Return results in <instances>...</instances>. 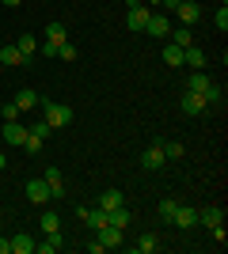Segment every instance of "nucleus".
Wrapping results in <instances>:
<instances>
[{"mask_svg": "<svg viewBox=\"0 0 228 254\" xmlns=\"http://www.w3.org/2000/svg\"><path fill=\"white\" fill-rule=\"evenodd\" d=\"M27 201H34V205L50 201V186H46V179H31V182H27Z\"/></svg>", "mask_w": 228, "mask_h": 254, "instance_id": "nucleus-4", "label": "nucleus"}, {"mask_svg": "<svg viewBox=\"0 0 228 254\" xmlns=\"http://www.w3.org/2000/svg\"><path fill=\"white\" fill-rule=\"evenodd\" d=\"M133 247H137V251H141V254H152V251H156V247H160V239H156V235H152V232H145V235H141V239H137V243H133Z\"/></svg>", "mask_w": 228, "mask_h": 254, "instance_id": "nucleus-23", "label": "nucleus"}, {"mask_svg": "<svg viewBox=\"0 0 228 254\" xmlns=\"http://www.w3.org/2000/svg\"><path fill=\"white\" fill-rule=\"evenodd\" d=\"M126 4H130V8H137V4H145V0H126Z\"/></svg>", "mask_w": 228, "mask_h": 254, "instance_id": "nucleus-40", "label": "nucleus"}, {"mask_svg": "<svg viewBox=\"0 0 228 254\" xmlns=\"http://www.w3.org/2000/svg\"><path fill=\"white\" fill-rule=\"evenodd\" d=\"M57 57H61V61H76V46L73 42H61V46H57Z\"/></svg>", "mask_w": 228, "mask_h": 254, "instance_id": "nucleus-31", "label": "nucleus"}, {"mask_svg": "<svg viewBox=\"0 0 228 254\" xmlns=\"http://www.w3.org/2000/svg\"><path fill=\"white\" fill-rule=\"evenodd\" d=\"M0 68H4V64H0Z\"/></svg>", "mask_w": 228, "mask_h": 254, "instance_id": "nucleus-42", "label": "nucleus"}, {"mask_svg": "<svg viewBox=\"0 0 228 254\" xmlns=\"http://www.w3.org/2000/svg\"><path fill=\"white\" fill-rule=\"evenodd\" d=\"M42 232H61V220H57V212H42Z\"/></svg>", "mask_w": 228, "mask_h": 254, "instance_id": "nucleus-28", "label": "nucleus"}, {"mask_svg": "<svg viewBox=\"0 0 228 254\" xmlns=\"http://www.w3.org/2000/svg\"><path fill=\"white\" fill-rule=\"evenodd\" d=\"M202 99H206V103H221V84H209V91Z\"/></svg>", "mask_w": 228, "mask_h": 254, "instance_id": "nucleus-33", "label": "nucleus"}, {"mask_svg": "<svg viewBox=\"0 0 228 254\" xmlns=\"http://www.w3.org/2000/svg\"><path fill=\"white\" fill-rule=\"evenodd\" d=\"M15 106H19V110H34V106H38V91L19 87V91H15Z\"/></svg>", "mask_w": 228, "mask_h": 254, "instance_id": "nucleus-18", "label": "nucleus"}, {"mask_svg": "<svg viewBox=\"0 0 228 254\" xmlns=\"http://www.w3.org/2000/svg\"><path fill=\"white\" fill-rule=\"evenodd\" d=\"M217 31H228V8L221 4V11H217Z\"/></svg>", "mask_w": 228, "mask_h": 254, "instance_id": "nucleus-34", "label": "nucleus"}, {"mask_svg": "<svg viewBox=\"0 0 228 254\" xmlns=\"http://www.w3.org/2000/svg\"><path fill=\"white\" fill-rule=\"evenodd\" d=\"M122 235H126L122 228H110V224H107V228H99V243L107 247V251H110V247H122Z\"/></svg>", "mask_w": 228, "mask_h": 254, "instance_id": "nucleus-14", "label": "nucleus"}, {"mask_svg": "<svg viewBox=\"0 0 228 254\" xmlns=\"http://www.w3.org/2000/svg\"><path fill=\"white\" fill-rule=\"evenodd\" d=\"M107 220H110V228H122V232H126V228H130V209H126V205H118V209L107 212Z\"/></svg>", "mask_w": 228, "mask_h": 254, "instance_id": "nucleus-19", "label": "nucleus"}, {"mask_svg": "<svg viewBox=\"0 0 228 254\" xmlns=\"http://www.w3.org/2000/svg\"><path fill=\"white\" fill-rule=\"evenodd\" d=\"M0 254H11V239H0Z\"/></svg>", "mask_w": 228, "mask_h": 254, "instance_id": "nucleus-37", "label": "nucleus"}, {"mask_svg": "<svg viewBox=\"0 0 228 254\" xmlns=\"http://www.w3.org/2000/svg\"><path fill=\"white\" fill-rule=\"evenodd\" d=\"M209 84H213V80H209V76L202 72V68H194V72H190V84H186V91H198V95H206V91H209Z\"/></svg>", "mask_w": 228, "mask_h": 254, "instance_id": "nucleus-16", "label": "nucleus"}, {"mask_svg": "<svg viewBox=\"0 0 228 254\" xmlns=\"http://www.w3.org/2000/svg\"><path fill=\"white\" fill-rule=\"evenodd\" d=\"M179 4H183V0H160V8H171V11L179 8Z\"/></svg>", "mask_w": 228, "mask_h": 254, "instance_id": "nucleus-36", "label": "nucleus"}, {"mask_svg": "<svg viewBox=\"0 0 228 254\" xmlns=\"http://www.w3.org/2000/svg\"><path fill=\"white\" fill-rule=\"evenodd\" d=\"M42 110H46L42 118H46L54 129H61V126H69V122H73V106H69V103H46Z\"/></svg>", "mask_w": 228, "mask_h": 254, "instance_id": "nucleus-1", "label": "nucleus"}, {"mask_svg": "<svg viewBox=\"0 0 228 254\" xmlns=\"http://www.w3.org/2000/svg\"><path fill=\"white\" fill-rule=\"evenodd\" d=\"M118 205H126V197H122V190H103L99 193V209H118Z\"/></svg>", "mask_w": 228, "mask_h": 254, "instance_id": "nucleus-17", "label": "nucleus"}, {"mask_svg": "<svg viewBox=\"0 0 228 254\" xmlns=\"http://www.w3.org/2000/svg\"><path fill=\"white\" fill-rule=\"evenodd\" d=\"M61 247H65V235H61V232H50L42 243H34V251H38V254H54V251H61Z\"/></svg>", "mask_w": 228, "mask_h": 254, "instance_id": "nucleus-10", "label": "nucleus"}, {"mask_svg": "<svg viewBox=\"0 0 228 254\" xmlns=\"http://www.w3.org/2000/svg\"><path fill=\"white\" fill-rule=\"evenodd\" d=\"M149 15H152V8H149V4H137V8H130V31H145Z\"/></svg>", "mask_w": 228, "mask_h": 254, "instance_id": "nucleus-11", "label": "nucleus"}, {"mask_svg": "<svg viewBox=\"0 0 228 254\" xmlns=\"http://www.w3.org/2000/svg\"><path fill=\"white\" fill-rule=\"evenodd\" d=\"M42 53L46 57H57V42H42Z\"/></svg>", "mask_w": 228, "mask_h": 254, "instance_id": "nucleus-35", "label": "nucleus"}, {"mask_svg": "<svg viewBox=\"0 0 228 254\" xmlns=\"http://www.w3.org/2000/svg\"><path fill=\"white\" fill-rule=\"evenodd\" d=\"M171 224H175V228H194V224H198V209L179 205V209H175V216H171Z\"/></svg>", "mask_w": 228, "mask_h": 254, "instance_id": "nucleus-8", "label": "nucleus"}, {"mask_svg": "<svg viewBox=\"0 0 228 254\" xmlns=\"http://www.w3.org/2000/svg\"><path fill=\"white\" fill-rule=\"evenodd\" d=\"M15 46H19L23 57H34V50H38V38H34V34H19V38H15Z\"/></svg>", "mask_w": 228, "mask_h": 254, "instance_id": "nucleus-22", "label": "nucleus"}, {"mask_svg": "<svg viewBox=\"0 0 228 254\" xmlns=\"http://www.w3.org/2000/svg\"><path fill=\"white\" fill-rule=\"evenodd\" d=\"M0 64H27V57L19 53L15 42H8V46H0Z\"/></svg>", "mask_w": 228, "mask_h": 254, "instance_id": "nucleus-13", "label": "nucleus"}, {"mask_svg": "<svg viewBox=\"0 0 228 254\" xmlns=\"http://www.w3.org/2000/svg\"><path fill=\"white\" fill-rule=\"evenodd\" d=\"M175 209H179V201H175V197H163V201H160V220H167V224H171Z\"/></svg>", "mask_w": 228, "mask_h": 254, "instance_id": "nucleus-26", "label": "nucleus"}, {"mask_svg": "<svg viewBox=\"0 0 228 254\" xmlns=\"http://www.w3.org/2000/svg\"><path fill=\"white\" fill-rule=\"evenodd\" d=\"M38 148H42V137H34L31 129H27V140H23V152H27V156H38Z\"/></svg>", "mask_w": 228, "mask_h": 254, "instance_id": "nucleus-27", "label": "nucleus"}, {"mask_svg": "<svg viewBox=\"0 0 228 254\" xmlns=\"http://www.w3.org/2000/svg\"><path fill=\"white\" fill-rule=\"evenodd\" d=\"M171 46H179V50L194 46V38H190V27H186V31H171Z\"/></svg>", "mask_w": 228, "mask_h": 254, "instance_id": "nucleus-25", "label": "nucleus"}, {"mask_svg": "<svg viewBox=\"0 0 228 254\" xmlns=\"http://www.w3.org/2000/svg\"><path fill=\"white\" fill-rule=\"evenodd\" d=\"M4 140L15 144V148H23V140H27V126H23V122H4Z\"/></svg>", "mask_w": 228, "mask_h": 254, "instance_id": "nucleus-7", "label": "nucleus"}, {"mask_svg": "<svg viewBox=\"0 0 228 254\" xmlns=\"http://www.w3.org/2000/svg\"><path fill=\"white\" fill-rule=\"evenodd\" d=\"M145 34H152V38H167V34H171V19L160 15V11H152L149 23H145Z\"/></svg>", "mask_w": 228, "mask_h": 254, "instance_id": "nucleus-3", "label": "nucleus"}, {"mask_svg": "<svg viewBox=\"0 0 228 254\" xmlns=\"http://www.w3.org/2000/svg\"><path fill=\"white\" fill-rule=\"evenodd\" d=\"M4 4H8V8H19V4H23V0H4Z\"/></svg>", "mask_w": 228, "mask_h": 254, "instance_id": "nucleus-38", "label": "nucleus"}, {"mask_svg": "<svg viewBox=\"0 0 228 254\" xmlns=\"http://www.w3.org/2000/svg\"><path fill=\"white\" fill-rule=\"evenodd\" d=\"M0 114H4V122H19V106H15V99H11V103H4V110H0Z\"/></svg>", "mask_w": 228, "mask_h": 254, "instance_id": "nucleus-29", "label": "nucleus"}, {"mask_svg": "<svg viewBox=\"0 0 228 254\" xmlns=\"http://www.w3.org/2000/svg\"><path fill=\"white\" fill-rule=\"evenodd\" d=\"M11 254H34V235H27V232L11 235Z\"/></svg>", "mask_w": 228, "mask_h": 254, "instance_id": "nucleus-15", "label": "nucleus"}, {"mask_svg": "<svg viewBox=\"0 0 228 254\" xmlns=\"http://www.w3.org/2000/svg\"><path fill=\"white\" fill-rule=\"evenodd\" d=\"M163 152H167V159H179V156H186V148L179 144V140H171V144H163Z\"/></svg>", "mask_w": 228, "mask_h": 254, "instance_id": "nucleus-32", "label": "nucleus"}, {"mask_svg": "<svg viewBox=\"0 0 228 254\" xmlns=\"http://www.w3.org/2000/svg\"><path fill=\"white\" fill-rule=\"evenodd\" d=\"M46 186H50V197H61V193H65V182H61V171L57 167H46Z\"/></svg>", "mask_w": 228, "mask_h": 254, "instance_id": "nucleus-12", "label": "nucleus"}, {"mask_svg": "<svg viewBox=\"0 0 228 254\" xmlns=\"http://www.w3.org/2000/svg\"><path fill=\"white\" fill-rule=\"evenodd\" d=\"M46 42H69V31H65V23H50V27H46Z\"/></svg>", "mask_w": 228, "mask_h": 254, "instance_id": "nucleus-21", "label": "nucleus"}, {"mask_svg": "<svg viewBox=\"0 0 228 254\" xmlns=\"http://www.w3.org/2000/svg\"><path fill=\"white\" fill-rule=\"evenodd\" d=\"M31 133H34V137H50V133H54V126H50V122H46V118H42V122H34V126H31Z\"/></svg>", "mask_w": 228, "mask_h": 254, "instance_id": "nucleus-30", "label": "nucleus"}, {"mask_svg": "<svg viewBox=\"0 0 228 254\" xmlns=\"http://www.w3.org/2000/svg\"><path fill=\"white\" fill-rule=\"evenodd\" d=\"M145 4H156V8H160V0H145Z\"/></svg>", "mask_w": 228, "mask_h": 254, "instance_id": "nucleus-41", "label": "nucleus"}, {"mask_svg": "<svg viewBox=\"0 0 228 254\" xmlns=\"http://www.w3.org/2000/svg\"><path fill=\"white\" fill-rule=\"evenodd\" d=\"M183 64H190V68H206V53L198 50V46H186V50H183Z\"/></svg>", "mask_w": 228, "mask_h": 254, "instance_id": "nucleus-20", "label": "nucleus"}, {"mask_svg": "<svg viewBox=\"0 0 228 254\" xmlns=\"http://www.w3.org/2000/svg\"><path fill=\"white\" fill-rule=\"evenodd\" d=\"M163 61L171 64V68H179V64H183V50H179V46H171V42H167V46H163Z\"/></svg>", "mask_w": 228, "mask_h": 254, "instance_id": "nucleus-24", "label": "nucleus"}, {"mask_svg": "<svg viewBox=\"0 0 228 254\" xmlns=\"http://www.w3.org/2000/svg\"><path fill=\"white\" fill-rule=\"evenodd\" d=\"M4 167H8V156H4V152H0V171H4Z\"/></svg>", "mask_w": 228, "mask_h": 254, "instance_id": "nucleus-39", "label": "nucleus"}, {"mask_svg": "<svg viewBox=\"0 0 228 254\" xmlns=\"http://www.w3.org/2000/svg\"><path fill=\"white\" fill-rule=\"evenodd\" d=\"M163 163H167V152H163V144H152V148L141 152V167H145V171H160Z\"/></svg>", "mask_w": 228, "mask_h": 254, "instance_id": "nucleus-2", "label": "nucleus"}, {"mask_svg": "<svg viewBox=\"0 0 228 254\" xmlns=\"http://www.w3.org/2000/svg\"><path fill=\"white\" fill-rule=\"evenodd\" d=\"M175 11H179V19H183L186 27H194V23L202 19V8H198L194 0H183V4H179V8H175Z\"/></svg>", "mask_w": 228, "mask_h": 254, "instance_id": "nucleus-9", "label": "nucleus"}, {"mask_svg": "<svg viewBox=\"0 0 228 254\" xmlns=\"http://www.w3.org/2000/svg\"><path fill=\"white\" fill-rule=\"evenodd\" d=\"M179 106H183V114H190V118H198V114H206V99H202V95H198V91H186V95H183V103H179Z\"/></svg>", "mask_w": 228, "mask_h": 254, "instance_id": "nucleus-5", "label": "nucleus"}, {"mask_svg": "<svg viewBox=\"0 0 228 254\" xmlns=\"http://www.w3.org/2000/svg\"><path fill=\"white\" fill-rule=\"evenodd\" d=\"M198 224H206L209 232H213V228H221V224H225V209H217V205H209V209H198Z\"/></svg>", "mask_w": 228, "mask_h": 254, "instance_id": "nucleus-6", "label": "nucleus"}]
</instances>
